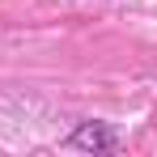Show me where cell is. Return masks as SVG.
Here are the masks:
<instances>
[{
  "label": "cell",
  "mask_w": 157,
  "mask_h": 157,
  "mask_svg": "<svg viewBox=\"0 0 157 157\" xmlns=\"http://www.w3.org/2000/svg\"><path fill=\"white\" fill-rule=\"evenodd\" d=\"M64 149H77V153H115L119 149V132L106 119H81L77 128L64 136Z\"/></svg>",
  "instance_id": "cell-1"
}]
</instances>
